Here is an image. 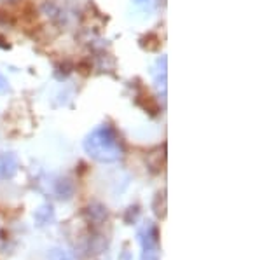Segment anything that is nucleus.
<instances>
[{
	"mask_svg": "<svg viewBox=\"0 0 262 260\" xmlns=\"http://www.w3.org/2000/svg\"><path fill=\"white\" fill-rule=\"evenodd\" d=\"M84 150L91 159L103 162V164H111L122 157L119 136L108 124H101L93 129L84 140Z\"/></svg>",
	"mask_w": 262,
	"mask_h": 260,
	"instance_id": "obj_1",
	"label": "nucleus"
},
{
	"mask_svg": "<svg viewBox=\"0 0 262 260\" xmlns=\"http://www.w3.org/2000/svg\"><path fill=\"white\" fill-rule=\"evenodd\" d=\"M18 171V161L12 154H0V178H12Z\"/></svg>",
	"mask_w": 262,
	"mask_h": 260,
	"instance_id": "obj_2",
	"label": "nucleus"
},
{
	"mask_svg": "<svg viewBox=\"0 0 262 260\" xmlns=\"http://www.w3.org/2000/svg\"><path fill=\"white\" fill-rule=\"evenodd\" d=\"M156 82L163 89V93H166V58H161L158 61V72H156Z\"/></svg>",
	"mask_w": 262,
	"mask_h": 260,
	"instance_id": "obj_3",
	"label": "nucleus"
},
{
	"mask_svg": "<svg viewBox=\"0 0 262 260\" xmlns=\"http://www.w3.org/2000/svg\"><path fill=\"white\" fill-rule=\"evenodd\" d=\"M53 206L51 204H44L39 211H37V220L40 222V225H44V224H48V222L53 219Z\"/></svg>",
	"mask_w": 262,
	"mask_h": 260,
	"instance_id": "obj_4",
	"label": "nucleus"
},
{
	"mask_svg": "<svg viewBox=\"0 0 262 260\" xmlns=\"http://www.w3.org/2000/svg\"><path fill=\"white\" fill-rule=\"evenodd\" d=\"M48 258H49V260H72L69 251H67V250H61V248L51 250V251H49V255H48Z\"/></svg>",
	"mask_w": 262,
	"mask_h": 260,
	"instance_id": "obj_5",
	"label": "nucleus"
},
{
	"mask_svg": "<svg viewBox=\"0 0 262 260\" xmlns=\"http://www.w3.org/2000/svg\"><path fill=\"white\" fill-rule=\"evenodd\" d=\"M135 6H138L143 11H152L156 6V0H133Z\"/></svg>",
	"mask_w": 262,
	"mask_h": 260,
	"instance_id": "obj_6",
	"label": "nucleus"
},
{
	"mask_svg": "<svg viewBox=\"0 0 262 260\" xmlns=\"http://www.w3.org/2000/svg\"><path fill=\"white\" fill-rule=\"evenodd\" d=\"M7 87H9V84H7L6 77H4V75L0 74V94H2V93H6V91H7Z\"/></svg>",
	"mask_w": 262,
	"mask_h": 260,
	"instance_id": "obj_7",
	"label": "nucleus"
}]
</instances>
